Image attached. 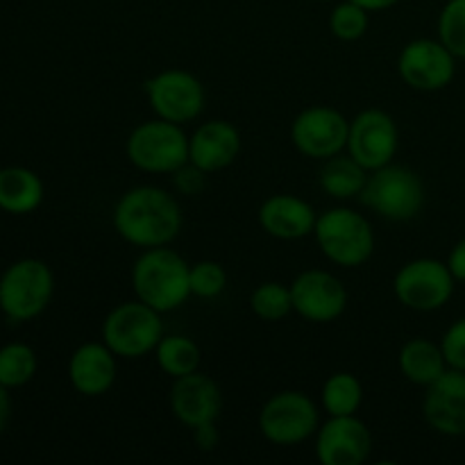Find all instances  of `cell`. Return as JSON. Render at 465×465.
Instances as JSON below:
<instances>
[{
  "label": "cell",
  "instance_id": "6da1fadb",
  "mask_svg": "<svg viewBox=\"0 0 465 465\" xmlns=\"http://www.w3.org/2000/svg\"><path fill=\"white\" fill-rule=\"evenodd\" d=\"M112 223L116 234L136 248L171 245L182 232V209L173 193L159 186H134L118 198Z\"/></svg>",
  "mask_w": 465,
  "mask_h": 465
},
{
  "label": "cell",
  "instance_id": "7a4b0ae2",
  "mask_svg": "<svg viewBox=\"0 0 465 465\" xmlns=\"http://www.w3.org/2000/svg\"><path fill=\"white\" fill-rule=\"evenodd\" d=\"M132 289L159 313L175 312L191 298V263L168 245L143 250L132 266Z\"/></svg>",
  "mask_w": 465,
  "mask_h": 465
},
{
  "label": "cell",
  "instance_id": "3957f363",
  "mask_svg": "<svg viewBox=\"0 0 465 465\" xmlns=\"http://www.w3.org/2000/svg\"><path fill=\"white\" fill-rule=\"evenodd\" d=\"M359 200L377 216L404 223L416 218L425 207V184L416 171L391 162L368 175Z\"/></svg>",
  "mask_w": 465,
  "mask_h": 465
},
{
  "label": "cell",
  "instance_id": "277c9868",
  "mask_svg": "<svg viewBox=\"0 0 465 465\" xmlns=\"http://www.w3.org/2000/svg\"><path fill=\"white\" fill-rule=\"evenodd\" d=\"M313 239L331 263L343 268L363 266L375 252V230L371 221L350 207L327 209L318 216Z\"/></svg>",
  "mask_w": 465,
  "mask_h": 465
},
{
  "label": "cell",
  "instance_id": "5b68a950",
  "mask_svg": "<svg viewBox=\"0 0 465 465\" xmlns=\"http://www.w3.org/2000/svg\"><path fill=\"white\" fill-rule=\"evenodd\" d=\"M125 154L139 171L150 175H173L189 163V136L177 123L154 118L130 132Z\"/></svg>",
  "mask_w": 465,
  "mask_h": 465
},
{
  "label": "cell",
  "instance_id": "8992f818",
  "mask_svg": "<svg viewBox=\"0 0 465 465\" xmlns=\"http://www.w3.org/2000/svg\"><path fill=\"white\" fill-rule=\"evenodd\" d=\"M54 293V275L41 259L14 262L0 277V312L14 322L35 321Z\"/></svg>",
  "mask_w": 465,
  "mask_h": 465
},
{
  "label": "cell",
  "instance_id": "52a82bcc",
  "mask_svg": "<svg viewBox=\"0 0 465 465\" xmlns=\"http://www.w3.org/2000/svg\"><path fill=\"white\" fill-rule=\"evenodd\" d=\"M163 313L139 298L121 302L103 321V341L116 357L141 359L154 352L163 336Z\"/></svg>",
  "mask_w": 465,
  "mask_h": 465
},
{
  "label": "cell",
  "instance_id": "ba28073f",
  "mask_svg": "<svg viewBox=\"0 0 465 465\" xmlns=\"http://www.w3.org/2000/svg\"><path fill=\"white\" fill-rule=\"evenodd\" d=\"M318 427L321 411L302 391H280L259 411V431L268 443L280 448L304 443L316 436Z\"/></svg>",
  "mask_w": 465,
  "mask_h": 465
},
{
  "label": "cell",
  "instance_id": "9c48e42d",
  "mask_svg": "<svg viewBox=\"0 0 465 465\" xmlns=\"http://www.w3.org/2000/svg\"><path fill=\"white\" fill-rule=\"evenodd\" d=\"M454 275L448 262L431 257L411 259L393 280L395 298L413 312H436L454 295Z\"/></svg>",
  "mask_w": 465,
  "mask_h": 465
},
{
  "label": "cell",
  "instance_id": "30bf717a",
  "mask_svg": "<svg viewBox=\"0 0 465 465\" xmlns=\"http://www.w3.org/2000/svg\"><path fill=\"white\" fill-rule=\"evenodd\" d=\"M143 91L154 116L186 125L203 114L207 94L193 73L182 68H166L143 82Z\"/></svg>",
  "mask_w": 465,
  "mask_h": 465
},
{
  "label": "cell",
  "instance_id": "8fae6325",
  "mask_svg": "<svg viewBox=\"0 0 465 465\" xmlns=\"http://www.w3.org/2000/svg\"><path fill=\"white\" fill-rule=\"evenodd\" d=\"M350 121L334 107L313 104L302 109L291 125V141L295 150L309 159H325L345 153Z\"/></svg>",
  "mask_w": 465,
  "mask_h": 465
},
{
  "label": "cell",
  "instance_id": "7c38bea8",
  "mask_svg": "<svg viewBox=\"0 0 465 465\" xmlns=\"http://www.w3.org/2000/svg\"><path fill=\"white\" fill-rule=\"evenodd\" d=\"M400 148V130L384 109H363L350 121L348 148L345 153L357 159L368 173L386 166L395 159Z\"/></svg>",
  "mask_w": 465,
  "mask_h": 465
},
{
  "label": "cell",
  "instance_id": "4fadbf2b",
  "mask_svg": "<svg viewBox=\"0 0 465 465\" xmlns=\"http://www.w3.org/2000/svg\"><path fill=\"white\" fill-rule=\"evenodd\" d=\"M398 73L411 89L434 94L452 84L457 75V57L440 39H413L400 50Z\"/></svg>",
  "mask_w": 465,
  "mask_h": 465
},
{
  "label": "cell",
  "instance_id": "5bb4252c",
  "mask_svg": "<svg viewBox=\"0 0 465 465\" xmlns=\"http://www.w3.org/2000/svg\"><path fill=\"white\" fill-rule=\"evenodd\" d=\"M293 312L304 321L327 325L343 316L348 307V289L343 282L330 271L312 268L291 282Z\"/></svg>",
  "mask_w": 465,
  "mask_h": 465
},
{
  "label": "cell",
  "instance_id": "9a60e30c",
  "mask_svg": "<svg viewBox=\"0 0 465 465\" xmlns=\"http://www.w3.org/2000/svg\"><path fill=\"white\" fill-rule=\"evenodd\" d=\"M372 452V434L357 416H330L316 431V459L322 465H361Z\"/></svg>",
  "mask_w": 465,
  "mask_h": 465
},
{
  "label": "cell",
  "instance_id": "2e32d148",
  "mask_svg": "<svg viewBox=\"0 0 465 465\" xmlns=\"http://www.w3.org/2000/svg\"><path fill=\"white\" fill-rule=\"evenodd\" d=\"M422 416L436 434L465 436V371L448 368L425 386Z\"/></svg>",
  "mask_w": 465,
  "mask_h": 465
},
{
  "label": "cell",
  "instance_id": "e0dca14e",
  "mask_svg": "<svg viewBox=\"0 0 465 465\" xmlns=\"http://www.w3.org/2000/svg\"><path fill=\"white\" fill-rule=\"evenodd\" d=\"M168 402H171L173 416L189 430L216 422L223 411L221 386L212 377L198 371L173 380Z\"/></svg>",
  "mask_w": 465,
  "mask_h": 465
},
{
  "label": "cell",
  "instance_id": "ac0fdd59",
  "mask_svg": "<svg viewBox=\"0 0 465 465\" xmlns=\"http://www.w3.org/2000/svg\"><path fill=\"white\" fill-rule=\"evenodd\" d=\"M241 153V132L225 118L203 123L189 136V163L203 173L230 168Z\"/></svg>",
  "mask_w": 465,
  "mask_h": 465
},
{
  "label": "cell",
  "instance_id": "d6986e66",
  "mask_svg": "<svg viewBox=\"0 0 465 465\" xmlns=\"http://www.w3.org/2000/svg\"><path fill=\"white\" fill-rule=\"evenodd\" d=\"M318 213L304 198L293 193H275L259 207V225L268 236L280 241H300L313 234Z\"/></svg>",
  "mask_w": 465,
  "mask_h": 465
},
{
  "label": "cell",
  "instance_id": "ffe728a7",
  "mask_svg": "<svg viewBox=\"0 0 465 465\" xmlns=\"http://www.w3.org/2000/svg\"><path fill=\"white\" fill-rule=\"evenodd\" d=\"M116 359L118 357L107 348L104 341L82 343L68 361L71 386L84 398H100L109 393L118 375Z\"/></svg>",
  "mask_w": 465,
  "mask_h": 465
},
{
  "label": "cell",
  "instance_id": "44dd1931",
  "mask_svg": "<svg viewBox=\"0 0 465 465\" xmlns=\"http://www.w3.org/2000/svg\"><path fill=\"white\" fill-rule=\"evenodd\" d=\"M44 203V182L23 166L0 168V209L14 216L32 213Z\"/></svg>",
  "mask_w": 465,
  "mask_h": 465
},
{
  "label": "cell",
  "instance_id": "7402d4cb",
  "mask_svg": "<svg viewBox=\"0 0 465 465\" xmlns=\"http://www.w3.org/2000/svg\"><path fill=\"white\" fill-rule=\"evenodd\" d=\"M400 372L404 375V380L411 381L416 386H430L431 381L439 380L445 371H448V361H445V354L440 343H434L430 339H418L407 341L400 350L398 357Z\"/></svg>",
  "mask_w": 465,
  "mask_h": 465
},
{
  "label": "cell",
  "instance_id": "603a6c76",
  "mask_svg": "<svg viewBox=\"0 0 465 465\" xmlns=\"http://www.w3.org/2000/svg\"><path fill=\"white\" fill-rule=\"evenodd\" d=\"M368 175L371 173L357 159L350 157L348 153H341L322 162L321 173H318V184L334 200H352L359 198V193L366 186Z\"/></svg>",
  "mask_w": 465,
  "mask_h": 465
},
{
  "label": "cell",
  "instance_id": "cb8c5ba5",
  "mask_svg": "<svg viewBox=\"0 0 465 465\" xmlns=\"http://www.w3.org/2000/svg\"><path fill=\"white\" fill-rule=\"evenodd\" d=\"M154 359H157V366L162 368V372L177 380V377L191 375V372L198 371L200 361H203V352H200V345L189 336L163 334L157 348H154Z\"/></svg>",
  "mask_w": 465,
  "mask_h": 465
},
{
  "label": "cell",
  "instance_id": "d4e9b609",
  "mask_svg": "<svg viewBox=\"0 0 465 465\" xmlns=\"http://www.w3.org/2000/svg\"><path fill=\"white\" fill-rule=\"evenodd\" d=\"M321 404L327 416H357L363 404V384L352 372H334L325 380Z\"/></svg>",
  "mask_w": 465,
  "mask_h": 465
},
{
  "label": "cell",
  "instance_id": "484cf974",
  "mask_svg": "<svg viewBox=\"0 0 465 465\" xmlns=\"http://www.w3.org/2000/svg\"><path fill=\"white\" fill-rule=\"evenodd\" d=\"M36 352L25 343H7L0 348V386L18 389L36 375Z\"/></svg>",
  "mask_w": 465,
  "mask_h": 465
},
{
  "label": "cell",
  "instance_id": "4316f807",
  "mask_svg": "<svg viewBox=\"0 0 465 465\" xmlns=\"http://www.w3.org/2000/svg\"><path fill=\"white\" fill-rule=\"evenodd\" d=\"M250 309L257 318L266 322H280L293 312L291 286L282 282H262L250 295Z\"/></svg>",
  "mask_w": 465,
  "mask_h": 465
},
{
  "label": "cell",
  "instance_id": "83f0119b",
  "mask_svg": "<svg viewBox=\"0 0 465 465\" xmlns=\"http://www.w3.org/2000/svg\"><path fill=\"white\" fill-rule=\"evenodd\" d=\"M368 9H363L361 5L352 3V0H343V3L336 5L330 14V30L331 35L339 41H359L368 32L371 25V18H368Z\"/></svg>",
  "mask_w": 465,
  "mask_h": 465
},
{
  "label": "cell",
  "instance_id": "f1b7e54d",
  "mask_svg": "<svg viewBox=\"0 0 465 465\" xmlns=\"http://www.w3.org/2000/svg\"><path fill=\"white\" fill-rule=\"evenodd\" d=\"M439 39L457 59H465V0H448L439 16Z\"/></svg>",
  "mask_w": 465,
  "mask_h": 465
},
{
  "label": "cell",
  "instance_id": "f546056e",
  "mask_svg": "<svg viewBox=\"0 0 465 465\" xmlns=\"http://www.w3.org/2000/svg\"><path fill=\"white\" fill-rule=\"evenodd\" d=\"M227 289V272L223 263L203 259L191 263V295L200 300H213Z\"/></svg>",
  "mask_w": 465,
  "mask_h": 465
},
{
  "label": "cell",
  "instance_id": "4dcf8cb0",
  "mask_svg": "<svg viewBox=\"0 0 465 465\" xmlns=\"http://www.w3.org/2000/svg\"><path fill=\"white\" fill-rule=\"evenodd\" d=\"M440 348H443L445 361L450 368L465 371V316L448 327L443 341H440Z\"/></svg>",
  "mask_w": 465,
  "mask_h": 465
},
{
  "label": "cell",
  "instance_id": "1f68e13d",
  "mask_svg": "<svg viewBox=\"0 0 465 465\" xmlns=\"http://www.w3.org/2000/svg\"><path fill=\"white\" fill-rule=\"evenodd\" d=\"M204 175H207V173H203L200 168H195L193 163H186V166H182L180 171L173 173V180H175V186L182 191V193L195 195L203 191Z\"/></svg>",
  "mask_w": 465,
  "mask_h": 465
},
{
  "label": "cell",
  "instance_id": "d6a6232c",
  "mask_svg": "<svg viewBox=\"0 0 465 465\" xmlns=\"http://www.w3.org/2000/svg\"><path fill=\"white\" fill-rule=\"evenodd\" d=\"M191 431H193V440L195 445H198V450H203V452H212V450L218 448L221 436H218L216 422H207V425H200Z\"/></svg>",
  "mask_w": 465,
  "mask_h": 465
},
{
  "label": "cell",
  "instance_id": "836d02e7",
  "mask_svg": "<svg viewBox=\"0 0 465 465\" xmlns=\"http://www.w3.org/2000/svg\"><path fill=\"white\" fill-rule=\"evenodd\" d=\"M448 266L450 271H452L454 280L465 282V239L459 241L452 248V252H450L448 257Z\"/></svg>",
  "mask_w": 465,
  "mask_h": 465
},
{
  "label": "cell",
  "instance_id": "e575fe53",
  "mask_svg": "<svg viewBox=\"0 0 465 465\" xmlns=\"http://www.w3.org/2000/svg\"><path fill=\"white\" fill-rule=\"evenodd\" d=\"M9 416H12V398H9V389L0 386V434L7 427Z\"/></svg>",
  "mask_w": 465,
  "mask_h": 465
},
{
  "label": "cell",
  "instance_id": "d590c367",
  "mask_svg": "<svg viewBox=\"0 0 465 465\" xmlns=\"http://www.w3.org/2000/svg\"><path fill=\"white\" fill-rule=\"evenodd\" d=\"M352 3L361 5L368 12H384V9H391L393 5H398L400 0H352Z\"/></svg>",
  "mask_w": 465,
  "mask_h": 465
}]
</instances>
